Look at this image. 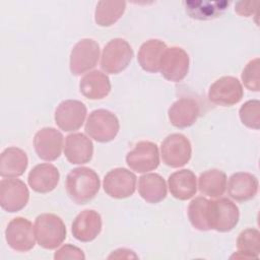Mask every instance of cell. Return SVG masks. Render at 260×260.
Masks as SVG:
<instances>
[{
	"mask_svg": "<svg viewBox=\"0 0 260 260\" xmlns=\"http://www.w3.org/2000/svg\"><path fill=\"white\" fill-rule=\"evenodd\" d=\"M100 185L98 174L86 167L75 168L66 177L67 194L77 204H85L93 199L100 190Z\"/></svg>",
	"mask_w": 260,
	"mask_h": 260,
	"instance_id": "cell-1",
	"label": "cell"
},
{
	"mask_svg": "<svg viewBox=\"0 0 260 260\" xmlns=\"http://www.w3.org/2000/svg\"><path fill=\"white\" fill-rule=\"evenodd\" d=\"M35 233L38 244L48 250L56 249L66 239L63 220L53 213H43L36 218Z\"/></svg>",
	"mask_w": 260,
	"mask_h": 260,
	"instance_id": "cell-2",
	"label": "cell"
},
{
	"mask_svg": "<svg viewBox=\"0 0 260 260\" xmlns=\"http://www.w3.org/2000/svg\"><path fill=\"white\" fill-rule=\"evenodd\" d=\"M119 129L117 116L105 109L92 111L85 124V132L98 142L112 141L117 136Z\"/></svg>",
	"mask_w": 260,
	"mask_h": 260,
	"instance_id": "cell-3",
	"label": "cell"
},
{
	"mask_svg": "<svg viewBox=\"0 0 260 260\" xmlns=\"http://www.w3.org/2000/svg\"><path fill=\"white\" fill-rule=\"evenodd\" d=\"M133 58V50L124 39L111 40L104 48L101 59L102 69L111 74H117L127 68Z\"/></svg>",
	"mask_w": 260,
	"mask_h": 260,
	"instance_id": "cell-4",
	"label": "cell"
},
{
	"mask_svg": "<svg viewBox=\"0 0 260 260\" xmlns=\"http://www.w3.org/2000/svg\"><path fill=\"white\" fill-rule=\"evenodd\" d=\"M240 212L238 206L228 198L209 200L208 218L211 230L225 233L238 223Z\"/></svg>",
	"mask_w": 260,
	"mask_h": 260,
	"instance_id": "cell-5",
	"label": "cell"
},
{
	"mask_svg": "<svg viewBox=\"0 0 260 260\" xmlns=\"http://www.w3.org/2000/svg\"><path fill=\"white\" fill-rule=\"evenodd\" d=\"M160 152L165 165L171 168H180L191 158V143L185 135L174 133L167 136L161 142Z\"/></svg>",
	"mask_w": 260,
	"mask_h": 260,
	"instance_id": "cell-6",
	"label": "cell"
},
{
	"mask_svg": "<svg viewBox=\"0 0 260 260\" xmlns=\"http://www.w3.org/2000/svg\"><path fill=\"white\" fill-rule=\"evenodd\" d=\"M5 238L11 249L17 252H27L36 244L35 225L24 217H15L8 223Z\"/></svg>",
	"mask_w": 260,
	"mask_h": 260,
	"instance_id": "cell-7",
	"label": "cell"
},
{
	"mask_svg": "<svg viewBox=\"0 0 260 260\" xmlns=\"http://www.w3.org/2000/svg\"><path fill=\"white\" fill-rule=\"evenodd\" d=\"M100 46L92 39H82L75 44L70 54V71L81 75L92 69L99 61Z\"/></svg>",
	"mask_w": 260,
	"mask_h": 260,
	"instance_id": "cell-8",
	"label": "cell"
},
{
	"mask_svg": "<svg viewBox=\"0 0 260 260\" xmlns=\"http://www.w3.org/2000/svg\"><path fill=\"white\" fill-rule=\"evenodd\" d=\"M28 199V189L21 180L9 178L0 182V205L5 211L21 210L27 204Z\"/></svg>",
	"mask_w": 260,
	"mask_h": 260,
	"instance_id": "cell-9",
	"label": "cell"
},
{
	"mask_svg": "<svg viewBox=\"0 0 260 260\" xmlns=\"http://www.w3.org/2000/svg\"><path fill=\"white\" fill-rule=\"evenodd\" d=\"M159 71L169 81L183 80L189 71V55L180 47L167 48L160 60Z\"/></svg>",
	"mask_w": 260,
	"mask_h": 260,
	"instance_id": "cell-10",
	"label": "cell"
},
{
	"mask_svg": "<svg viewBox=\"0 0 260 260\" xmlns=\"http://www.w3.org/2000/svg\"><path fill=\"white\" fill-rule=\"evenodd\" d=\"M243 98V87L239 79L223 76L215 80L209 87L208 99L211 103L229 107L238 104Z\"/></svg>",
	"mask_w": 260,
	"mask_h": 260,
	"instance_id": "cell-11",
	"label": "cell"
},
{
	"mask_svg": "<svg viewBox=\"0 0 260 260\" xmlns=\"http://www.w3.org/2000/svg\"><path fill=\"white\" fill-rule=\"evenodd\" d=\"M136 176L125 168L111 170L104 179L105 192L116 199L130 197L135 192Z\"/></svg>",
	"mask_w": 260,
	"mask_h": 260,
	"instance_id": "cell-12",
	"label": "cell"
},
{
	"mask_svg": "<svg viewBox=\"0 0 260 260\" xmlns=\"http://www.w3.org/2000/svg\"><path fill=\"white\" fill-rule=\"evenodd\" d=\"M128 167L137 173H147L159 165L157 145L150 141L138 142L126 155Z\"/></svg>",
	"mask_w": 260,
	"mask_h": 260,
	"instance_id": "cell-13",
	"label": "cell"
},
{
	"mask_svg": "<svg viewBox=\"0 0 260 260\" xmlns=\"http://www.w3.org/2000/svg\"><path fill=\"white\" fill-rule=\"evenodd\" d=\"M86 117L85 105L77 100H66L59 104L55 111L57 126L66 132L78 130Z\"/></svg>",
	"mask_w": 260,
	"mask_h": 260,
	"instance_id": "cell-14",
	"label": "cell"
},
{
	"mask_svg": "<svg viewBox=\"0 0 260 260\" xmlns=\"http://www.w3.org/2000/svg\"><path fill=\"white\" fill-rule=\"evenodd\" d=\"M34 146L41 159L47 161L55 160L62 152L63 135L53 127H45L36 133Z\"/></svg>",
	"mask_w": 260,
	"mask_h": 260,
	"instance_id": "cell-15",
	"label": "cell"
},
{
	"mask_svg": "<svg viewBox=\"0 0 260 260\" xmlns=\"http://www.w3.org/2000/svg\"><path fill=\"white\" fill-rule=\"evenodd\" d=\"M71 231L73 237L80 242L93 241L102 231L101 215L92 209L81 211L73 220Z\"/></svg>",
	"mask_w": 260,
	"mask_h": 260,
	"instance_id": "cell-16",
	"label": "cell"
},
{
	"mask_svg": "<svg viewBox=\"0 0 260 260\" xmlns=\"http://www.w3.org/2000/svg\"><path fill=\"white\" fill-rule=\"evenodd\" d=\"M200 114L197 101L192 98H181L169 109L168 115L171 124L177 128H187L193 125Z\"/></svg>",
	"mask_w": 260,
	"mask_h": 260,
	"instance_id": "cell-17",
	"label": "cell"
},
{
	"mask_svg": "<svg viewBox=\"0 0 260 260\" xmlns=\"http://www.w3.org/2000/svg\"><path fill=\"white\" fill-rule=\"evenodd\" d=\"M64 153L70 164L83 165L91 159L93 144L84 134L72 133L66 137Z\"/></svg>",
	"mask_w": 260,
	"mask_h": 260,
	"instance_id": "cell-18",
	"label": "cell"
},
{
	"mask_svg": "<svg viewBox=\"0 0 260 260\" xmlns=\"http://www.w3.org/2000/svg\"><path fill=\"white\" fill-rule=\"evenodd\" d=\"M60 179L58 169L51 164L37 165L28 174L29 187L38 193H49L53 191Z\"/></svg>",
	"mask_w": 260,
	"mask_h": 260,
	"instance_id": "cell-19",
	"label": "cell"
},
{
	"mask_svg": "<svg viewBox=\"0 0 260 260\" xmlns=\"http://www.w3.org/2000/svg\"><path fill=\"white\" fill-rule=\"evenodd\" d=\"M258 191L257 178L246 172L233 174L228 183V193L236 201L244 202L255 197Z\"/></svg>",
	"mask_w": 260,
	"mask_h": 260,
	"instance_id": "cell-20",
	"label": "cell"
},
{
	"mask_svg": "<svg viewBox=\"0 0 260 260\" xmlns=\"http://www.w3.org/2000/svg\"><path fill=\"white\" fill-rule=\"evenodd\" d=\"M80 92L88 100H102L111 91L109 77L100 70L86 73L79 83Z\"/></svg>",
	"mask_w": 260,
	"mask_h": 260,
	"instance_id": "cell-21",
	"label": "cell"
},
{
	"mask_svg": "<svg viewBox=\"0 0 260 260\" xmlns=\"http://www.w3.org/2000/svg\"><path fill=\"white\" fill-rule=\"evenodd\" d=\"M166 49L167 45L157 39H151L143 43L137 55V60L141 68L151 73L158 72L160 60Z\"/></svg>",
	"mask_w": 260,
	"mask_h": 260,
	"instance_id": "cell-22",
	"label": "cell"
},
{
	"mask_svg": "<svg viewBox=\"0 0 260 260\" xmlns=\"http://www.w3.org/2000/svg\"><path fill=\"white\" fill-rule=\"evenodd\" d=\"M168 183L170 192L176 199L187 200L196 194V176L190 170H180L173 173L170 175Z\"/></svg>",
	"mask_w": 260,
	"mask_h": 260,
	"instance_id": "cell-23",
	"label": "cell"
},
{
	"mask_svg": "<svg viewBox=\"0 0 260 260\" xmlns=\"http://www.w3.org/2000/svg\"><path fill=\"white\" fill-rule=\"evenodd\" d=\"M27 164V155L22 149L14 146L8 147L1 153L0 175L7 178L19 177L26 170Z\"/></svg>",
	"mask_w": 260,
	"mask_h": 260,
	"instance_id": "cell-24",
	"label": "cell"
},
{
	"mask_svg": "<svg viewBox=\"0 0 260 260\" xmlns=\"http://www.w3.org/2000/svg\"><path fill=\"white\" fill-rule=\"evenodd\" d=\"M139 195L149 203H158L167 196V184L158 174H145L139 178Z\"/></svg>",
	"mask_w": 260,
	"mask_h": 260,
	"instance_id": "cell-25",
	"label": "cell"
},
{
	"mask_svg": "<svg viewBox=\"0 0 260 260\" xmlns=\"http://www.w3.org/2000/svg\"><path fill=\"white\" fill-rule=\"evenodd\" d=\"M187 13L195 19L208 20L223 13L229 6L226 1H189L185 2Z\"/></svg>",
	"mask_w": 260,
	"mask_h": 260,
	"instance_id": "cell-26",
	"label": "cell"
},
{
	"mask_svg": "<svg viewBox=\"0 0 260 260\" xmlns=\"http://www.w3.org/2000/svg\"><path fill=\"white\" fill-rule=\"evenodd\" d=\"M198 185L202 194L217 198L220 197L226 189V176L222 171L216 169L208 170L200 175Z\"/></svg>",
	"mask_w": 260,
	"mask_h": 260,
	"instance_id": "cell-27",
	"label": "cell"
},
{
	"mask_svg": "<svg viewBox=\"0 0 260 260\" xmlns=\"http://www.w3.org/2000/svg\"><path fill=\"white\" fill-rule=\"evenodd\" d=\"M125 8V1H100L94 11V20L100 26H111L121 18Z\"/></svg>",
	"mask_w": 260,
	"mask_h": 260,
	"instance_id": "cell-28",
	"label": "cell"
},
{
	"mask_svg": "<svg viewBox=\"0 0 260 260\" xmlns=\"http://www.w3.org/2000/svg\"><path fill=\"white\" fill-rule=\"evenodd\" d=\"M238 252L231 258H258L260 252V233L256 229H246L238 237Z\"/></svg>",
	"mask_w": 260,
	"mask_h": 260,
	"instance_id": "cell-29",
	"label": "cell"
},
{
	"mask_svg": "<svg viewBox=\"0 0 260 260\" xmlns=\"http://www.w3.org/2000/svg\"><path fill=\"white\" fill-rule=\"evenodd\" d=\"M209 200L204 197H196L188 206V217L191 224L199 231H209L208 218Z\"/></svg>",
	"mask_w": 260,
	"mask_h": 260,
	"instance_id": "cell-30",
	"label": "cell"
},
{
	"mask_svg": "<svg viewBox=\"0 0 260 260\" xmlns=\"http://www.w3.org/2000/svg\"><path fill=\"white\" fill-rule=\"evenodd\" d=\"M239 115L245 126L258 130L260 127V102L258 100L246 102L240 108Z\"/></svg>",
	"mask_w": 260,
	"mask_h": 260,
	"instance_id": "cell-31",
	"label": "cell"
},
{
	"mask_svg": "<svg viewBox=\"0 0 260 260\" xmlns=\"http://www.w3.org/2000/svg\"><path fill=\"white\" fill-rule=\"evenodd\" d=\"M260 60L259 58H255L251 60L242 72V80L249 90L259 91L260 90Z\"/></svg>",
	"mask_w": 260,
	"mask_h": 260,
	"instance_id": "cell-32",
	"label": "cell"
},
{
	"mask_svg": "<svg viewBox=\"0 0 260 260\" xmlns=\"http://www.w3.org/2000/svg\"><path fill=\"white\" fill-rule=\"evenodd\" d=\"M85 258L83 251L73 245H64L54 254L55 260H64V259H77L83 260Z\"/></svg>",
	"mask_w": 260,
	"mask_h": 260,
	"instance_id": "cell-33",
	"label": "cell"
},
{
	"mask_svg": "<svg viewBox=\"0 0 260 260\" xmlns=\"http://www.w3.org/2000/svg\"><path fill=\"white\" fill-rule=\"evenodd\" d=\"M258 2H238L236 4L235 11L242 16H250L256 11V4Z\"/></svg>",
	"mask_w": 260,
	"mask_h": 260,
	"instance_id": "cell-34",
	"label": "cell"
}]
</instances>
